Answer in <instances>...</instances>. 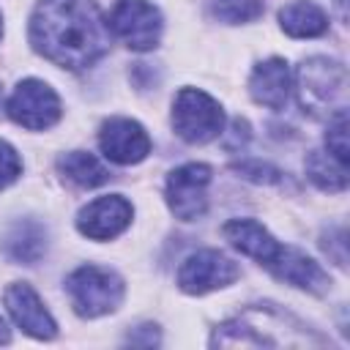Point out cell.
<instances>
[{
	"label": "cell",
	"instance_id": "obj_1",
	"mask_svg": "<svg viewBox=\"0 0 350 350\" xmlns=\"http://www.w3.org/2000/svg\"><path fill=\"white\" fill-rule=\"evenodd\" d=\"M30 44L55 66L82 71L109 52V27L96 0H41L30 19Z\"/></svg>",
	"mask_w": 350,
	"mask_h": 350
},
{
	"label": "cell",
	"instance_id": "obj_8",
	"mask_svg": "<svg viewBox=\"0 0 350 350\" xmlns=\"http://www.w3.org/2000/svg\"><path fill=\"white\" fill-rule=\"evenodd\" d=\"M208 183L211 167L208 164H183L170 172L167 178V205L180 221H194L208 208Z\"/></svg>",
	"mask_w": 350,
	"mask_h": 350
},
{
	"label": "cell",
	"instance_id": "obj_12",
	"mask_svg": "<svg viewBox=\"0 0 350 350\" xmlns=\"http://www.w3.org/2000/svg\"><path fill=\"white\" fill-rule=\"evenodd\" d=\"M276 279L293 284V287H301V290H309V293H325L331 287V279L328 273L309 257L304 254L301 249L295 246H279L276 257L265 265Z\"/></svg>",
	"mask_w": 350,
	"mask_h": 350
},
{
	"label": "cell",
	"instance_id": "obj_26",
	"mask_svg": "<svg viewBox=\"0 0 350 350\" xmlns=\"http://www.w3.org/2000/svg\"><path fill=\"white\" fill-rule=\"evenodd\" d=\"M0 107H3V90H0Z\"/></svg>",
	"mask_w": 350,
	"mask_h": 350
},
{
	"label": "cell",
	"instance_id": "obj_15",
	"mask_svg": "<svg viewBox=\"0 0 350 350\" xmlns=\"http://www.w3.org/2000/svg\"><path fill=\"white\" fill-rule=\"evenodd\" d=\"M3 249L11 260L33 265L44 257L46 252V230L44 224L33 221V219H22L16 224H11V230L3 238Z\"/></svg>",
	"mask_w": 350,
	"mask_h": 350
},
{
	"label": "cell",
	"instance_id": "obj_18",
	"mask_svg": "<svg viewBox=\"0 0 350 350\" xmlns=\"http://www.w3.org/2000/svg\"><path fill=\"white\" fill-rule=\"evenodd\" d=\"M306 175L323 191H342L347 186V164L334 159L328 150H312L306 159Z\"/></svg>",
	"mask_w": 350,
	"mask_h": 350
},
{
	"label": "cell",
	"instance_id": "obj_14",
	"mask_svg": "<svg viewBox=\"0 0 350 350\" xmlns=\"http://www.w3.org/2000/svg\"><path fill=\"white\" fill-rule=\"evenodd\" d=\"M224 238L246 257L257 260L260 265H268L276 252H279V241L254 219H232L224 224Z\"/></svg>",
	"mask_w": 350,
	"mask_h": 350
},
{
	"label": "cell",
	"instance_id": "obj_24",
	"mask_svg": "<svg viewBox=\"0 0 350 350\" xmlns=\"http://www.w3.org/2000/svg\"><path fill=\"white\" fill-rule=\"evenodd\" d=\"M11 339V334H8V325H5V320L0 317V345H5Z\"/></svg>",
	"mask_w": 350,
	"mask_h": 350
},
{
	"label": "cell",
	"instance_id": "obj_11",
	"mask_svg": "<svg viewBox=\"0 0 350 350\" xmlns=\"http://www.w3.org/2000/svg\"><path fill=\"white\" fill-rule=\"evenodd\" d=\"M3 301H5V309L14 317V323L25 334H30L36 339H52L57 334V325H55L52 314L46 312V306L41 304L38 293L27 282H14L5 290Z\"/></svg>",
	"mask_w": 350,
	"mask_h": 350
},
{
	"label": "cell",
	"instance_id": "obj_10",
	"mask_svg": "<svg viewBox=\"0 0 350 350\" xmlns=\"http://www.w3.org/2000/svg\"><path fill=\"white\" fill-rule=\"evenodd\" d=\"M101 153L115 164H137L150 153L148 131L131 118H109L98 131Z\"/></svg>",
	"mask_w": 350,
	"mask_h": 350
},
{
	"label": "cell",
	"instance_id": "obj_22",
	"mask_svg": "<svg viewBox=\"0 0 350 350\" xmlns=\"http://www.w3.org/2000/svg\"><path fill=\"white\" fill-rule=\"evenodd\" d=\"M235 172H241L243 178H252L257 183H273L279 180V170L276 167H268V164H260V161H243V164H232Z\"/></svg>",
	"mask_w": 350,
	"mask_h": 350
},
{
	"label": "cell",
	"instance_id": "obj_17",
	"mask_svg": "<svg viewBox=\"0 0 350 350\" xmlns=\"http://www.w3.org/2000/svg\"><path fill=\"white\" fill-rule=\"evenodd\" d=\"M57 170L66 180H71L82 189H93V186H101L104 180H109V170L93 153H85V150H71V153L60 156Z\"/></svg>",
	"mask_w": 350,
	"mask_h": 350
},
{
	"label": "cell",
	"instance_id": "obj_6",
	"mask_svg": "<svg viewBox=\"0 0 350 350\" xmlns=\"http://www.w3.org/2000/svg\"><path fill=\"white\" fill-rule=\"evenodd\" d=\"M5 109H8L14 123L33 129V131L49 129L60 120V98L41 79H22L14 88Z\"/></svg>",
	"mask_w": 350,
	"mask_h": 350
},
{
	"label": "cell",
	"instance_id": "obj_3",
	"mask_svg": "<svg viewBox=\"0 0 350 350\" xmlns=\"http://www.w3.org/2000/svg\"><path fill=\"white\" fill-rule=\"evenodd\" d=\"M71 306L79 317H101L120 306L123 279L101 265H82L66 279Z\"/></svg>",
	"mask_w": 350,
	"mask_h": 350
},
{
	"label": "cell",
	"instance_id": "obj_21",
	"mask_svg": "<svg viewBox=\"0 0 350 350\" xmlns=\"http://www.w3.org/2000/svg\"><path fill=\"white\" fill-rule=\"evenodd\" d=\"M19 175H22V159H19V153L5 139H0V189L11 186Z\"/></svg>",
	"mask_w": 350,
	"mask_h": 350
},
{
	"label": "cell",
	"instance_id": "obj_23",
	"mask_svg": "<svg viewBox=\"0 0 350 350\" xmlns=\"http://www.w3.org/2000/svg\"><path fill=\"white\" fill-rule=\"evenodd\" d=\"M126 342H129V345L153 347V345H159V331H156V325H139L137 331H131V334L126 336Z\"/></svg>",
	"mask_w": 350,
	"mask_h": 350
},
{
	"label": "cell",
	"instance_id": "obj_5",
	"mask_svg": "<svg viewBox=\"0 0 350 350\" xmlns=\"http://www.w3.org/2000/svg\"><path fill=\"white\" fill-rule=\"evenodd\" d=\"M107 27L137 52H148L161 38V14L148 0H118L109 11Z\"/></svg>",
	"mask_w": 350,
	"mask_h": 350
},
{
	"label": "cell",
	"instance_id": "obj_20",
	"mask_svg": "<svg viewBox=\"0 0 350 350\" xmlns=\"http://www.w3.org/2000/svg\"><path fill=\"white\" fill-rule=\"evenodd\" d=\"M325 148L334 159L347 164V112L336 109L328 118V131H325Z\"/></svg>",
	"mask_w": 350,
	"mask_h": 350
},
{
	"label": "cell",
	"instance_id": "obj_13",
	"mask_svg": "<svg viewBox=\"0 0 350 350\" xmlns=\"http://www.w3.org/2000/svg\"><path fill=\"white\" fill-rule=\"evenodd\" d=\"M249 93L268 109H282L293 93V74L282 57H268L254 66L249 77Z\"/></svg>",
	"mask_w": 350,
	"mask_h": 350
},
{
	"label": "cell",
	"instance_id": "obj_25",
	"mask_svg": "<svg viewBox=\"0 0 350 350\" xmlns=\"http://www.w3.org/2000/svg\"><path fill=\"white\" fill-rule=\"evenodd\" d=\"M0 36H3V16H0Z\"/></svg>",
	"mask_w": 350,
	"mask_h": 350
},
{
	"label": "cell",
	"instance_id": "obj_7",
	"mask_svg": "<svg viewBox=\"0 0 350 350\" xmlns=\"http://www.w3.org/2000/svg\"><path fill=\"white\" fill-rule=\"evenodd\" d=\"M241 276V268L216 249H200L189 254L178 268V287L189 295H202L219 287L232 284Z\"/></svg>",
	"mask_w": 350,
	"mask_h": 350
},
{
	"label": "cell",
	"instance_id": "obj_4",
	"mask_svg": "<svg viewBox=\"0 0 350 350\" xmlns=\"http://www.w3.org/2000/svg\"><path fill=\"white\" fill-rule=\"evenodd\" d=\"M172 129L186 142H211L224 129V109L208 93L197 88H180L172 101Z\"/></svg>",
	"mask_w": 350,
	"mask_h": 350
},
{
	"label": "cell",
	"instance_id": "obj_19",
	"mask_svg": "<svg viewBox=\"0 0 350 350\" xmlns=\"http://www.w3.org/2000/svg\"><path fill=\"white\" fill-rule=\"evenodd\" d=\"M213 14L230 25L252 22L262 14V0H213Z\"/></svg>",
	"mask_w": 350,
	"mask_h": 350
},
{
	"label": "cell",
	"instance_id": "obj_16",
	"mask_svg": "<svg viewBox=\"0 0 350 350\" xmlns=\"http://www.w3.org/2000/svg\"><path fill=\"white\" fill-rule=\"evenodd\" d=\"M279 25L293 38H314L328 30V16L309 0H293L279 11Z\"/></svg>",
	"mask_w": 350,
	"mask_h": 350
},
{
	"label": "cell",
	"instance_id": "obj_2",
	"mask_svg": "<svg viewBox=\"0 0 350 350\" xmlns=\"http://www.w3.org/2000/svg\"><path fill=\"white\" fill-rule=\"evenodd\" d=\"M298 101L304 112L320 115V112H336L345 109V88H347V71L342 63L328 57H309L301 63L298 77Z\"/></svg>",
	"mask_w": 350,
	"mask_h": 350
},
{
	"label": "cell",
	"instance_id": "obj_9",
	"mask_svg": "<svg viewBox=\"0 0 350 350\" xmlns=\"http://www.w3.org/2000/svg\"><path fill=\"white\" fill-rule=\"evenodd\" d=\"M131 216H134V208L126 197L107 194L88 202L77 213V230L90 241H109L131 224Z\"/></svg>",
	"mask_w": 350,
	"mask_h": 350
}]
</instances>
